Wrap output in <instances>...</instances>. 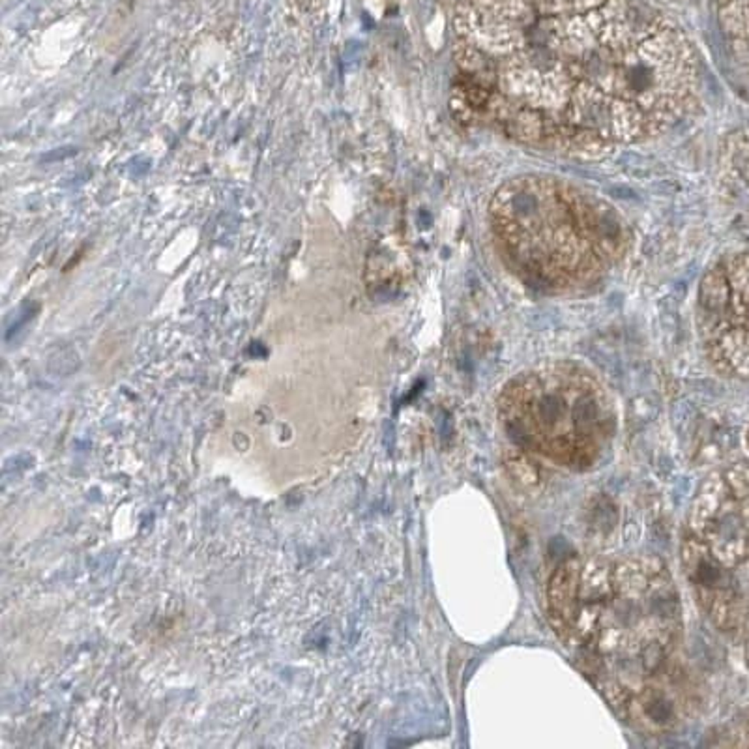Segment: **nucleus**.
Wrapping results in <instances>:
<instances>
[{"label": "nucleus", "mask_w": 749, "mask_h": 749, "mask_svg": "<svg viewBox=\"0 0 749 749\" xmlns=\"http://www.w3.org/2000/svg\"><path fill=\"white\" fill-rule=\"evenodd\" d=\"M680 562L701 607L720 626H731L736 622V588L732 586L723 562L718 560L708 547L691 534L680 545Z\"/></svg>", "instance_id": "nucleus-6"}, {"label": "nucleus", "mask_w": 749, "mask_h": 749, "mask_svg": "<svg viewBox=\"0 0 749 749\" xmlns=\"http://www.w3.org/2000/svg\"><path fill=\"white\" fill-rule=\"evenodd\" d=\"M498 257L528 289L574 294L597 285L627 247V227L609 201L551 175H523L489 203Z\"/></svg>", "instance_id": "nucleus-3"}, {"label": "nucleus", "mask_w": 749, "mask_h": 749, "mask_svg": "<svg viewBox=\"0 0 749 749\" xmlns=\"http://www.w3.org/2000/svg\"><path fill=\"white\" fill-rule=\"evenodd\" d=\"M547 613L556 635L577 650L616 712L676 660L678 590L655 556H569L551 575Z\"/></svg>", "instance_id": "nucleus-2"}, {"label": "nucleus", "mask_w": 749, "mask_h": 749, "mask_svg": "<svg viewBox=\"0 0 749 749\" xmlns=\"http://www.w3.org/2000/svg\"><path fill=\"white\" fill-rule=\"evenodd\" d=\"M691 704L693 691L684 667L674 660L667 669L633 691L618 714L644 734H667L684 723Z\"/></svg>", "instance_id": "nucleus-5"}, {"label": "nucleus", "mask_w": 749, "mask_h": 749, "mask_svg": "<svg viewBox=\"0 0 749 749\" xmlns=\"http://www.w3.org/2000/svg\"><path fill=\"white\" fill-rule=\"evenodd\" d=\"M699 70L641 0H468L451 109L525 147L597 158L684 117Z\"/></svg>", "instance_id": "nucleus-1"}, {"label": "nucleus", "mask_w": 749, "mask_h": 749, "mask_svg": "<svg viewBox=\"0 0 749 749\" xmlns=\"http://www.w3.org/2000/svg\"><path fill=\"white\" fill-rule=\"evenodd\" d=\"M498 418L515 446L551 465L585 472L616 431L602 382L575 362H547L515 374L498 398Z\"/></svg>", "instance_id": "nucleus-4"}]
</instances>
